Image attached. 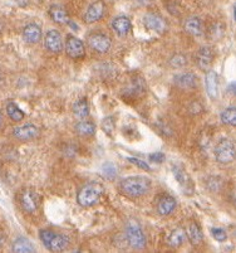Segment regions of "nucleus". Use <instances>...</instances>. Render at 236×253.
<instances>
[{
  "instance_id": "nucleus-2",
  "label": "nucleus",
  "mask_w": 236,
  "mask_h": 253,
  "mask_svg": "<svg viewBox=\"0 0 236 253\" xmlns=\"http://www.w3.org/2000/svg\"><path fill=\"white\" fill-rule=\"evenodd\" d=\"M103 192L104 190H103L102 184L97 183V181H92V183H88L84 186H82L81 190L78 192L77 201L79 206L88 208V207L95 206L100 201Z\"/></svg>"
},
{
  "instance_id": "nucleus-1",
  "label": "nucleus",
  "mask_w": 236,
  "mask_h": 253,
  "mask_svg": "<svg viewBox=\"0 0 236 253\" xmlns=\"http://www.w3.org/2000/svg\"><path fill=\"white\" fill-rule=\"evenodd\" d=\"M121 190L131 198H138L147 194L151 189V180L147 176L132 175L123 179L120 184Z\"/></svg>"
},
{
  "instance_id": "nucleus-34",
  "label": "nucleus",
  "mask_w": 236,
  "mask_h": 253,
  "mask_svg": "<svg viewBox=\"0 0 236 253\" xmlns=\"http://www.w3.org/2000/svg\"><path fill=\"white\" fill-rule=\"evenodd\" d=\"M127 160L130 163H132L134 165H136L137 168H139V169H143L146 170V171H151V168L150 165L147 164V163H145L143 160H141V159H137V158H127Z\"/></svg>"
},
{
  "instance_id": "nucleus-3",
  "label": "nucleus",
  "mask_w": 236,
  "mask_h": 253,
  "mask_svg": "<svg viewBox=\"0 0 236 253\" xmlns=\"http://www.w3.org/2000/svg\"><path fill=\"white\" fill-rule=\"evenodd\" d=\"M39 238L48 250L53 251V252H61V251L66 250L69 245V239L67 236L56 233V232L49 231V229H42L39 232Z\"/></svg>"
},
{
  "instance_id": "nucleus-10",
  "label": "nucleus",
  "mask_w": 236,
  "mask_h": 253,
  "mask_svg": "<svg viewBox=\"0 0 236 253\" xmlns=\"http://www.w3.org/2000/svg\"><path fill=\"white\" fill-rule=\"evenodd\" d=\"M13 135L20 141H29L35 139L39 135V128L33 124H25V125L17 126L13 130Z\"/></svg>"
},
{
  "instance_id": "nucleus-21",
  "label": "nucleus",
  "mask_w": 236,
  "mask_h": 253,
  "mask_svg": "<svg viewBox=\"0 0 236 253\" xmlns=\"http://www.w3.org/2000/svg\"><path fill=\"white\" fill-rule=\"evenodd\" d=\"M49 15L52 20L58 24H68L69 23V15L63 6L53 5L49 9Z\"/></svg>"
},
{
  "instance_id": "nucleus-37",
  "label": "nucleus",
  "mask_w": 236,
  "mask_h": 253,
  "mask_svg": "<svg viewBox=\"0 0 236 253\" xmlns=\"http://www.w3.org/2000/svg\"><path fill=\"white\" fill-rule=\"evenodd\" d=\"M14 1L19 6H27L29 4V1H31V0H14Z\"/></svg>"
},
{
  "instance_id": "nucleus-15",
  "label": "nucleus",
  "mask_w": 236,
  "mask_h": 253,
  "mask_svg": "<svg viewBox=\"0 0 236 253\" xmlns=\"http://www.w3.org/2000/svg\"><path fill=\"white\" fill-rule=\"evenodd\" d=\"M206 91L208 97L211 100H216L219 97V76L215 71H208L206 73Z\"/></svg>"
},
{
  "instance_id": "nucleus-36",
  "label": "nucleus",
  "mask_w": 236,
  "mask_h": 253,
  "mask_svg": "<svg viewBox=\"0 0 236 253\" xmlns=\"http://www.w3.org/2000/svg\"><path fill=\"white\" fill-rule=\"evenodd\" d=\"M132 1L139 6H148L152 4V0H132Z\"/></svg>"
},
{
  "instance_id": "nucleus-11",
  "label": "nucleus",
  "mask_w": 236,
  "mask_h": 253,
  "mask_svg": "<svg viewBox=\"0 0 236 253\" xmlns=\"http://www.w3.org/2000/svg\"><path fill=\"white\" fill-rule=\"evenodd\" d=\"M45 48L52 53H61L63 50V39L61 33L56 29H52L47 33L44 38Z\"/></svg>"
},
{
  "instance_id": "nucleus-17",
  "label": "nucleus",
  "mask_w": 236,
  "mask_h": 253,
  "mask_svg": "<svg viewBox=\"0 0 236 253\" xmlns=\"http://www.w3.org/2000/svg\"><path fill=\"white\" fill-rule=\"evenodd\" d=\"M183 29L187 32L189 34L195 37L202 36L203 28H202V22L200 20V18L191 15V17L187 18L183 23Z\"/></svg>"
},
{
  "instance_id": "nucleus-6",
  "label": "nucleus",
  "mask_w": 236,
  "mask_h": 253,
  "mask_svg": "<svg viewBox=\"0 0 236 253\" xmlns=\"http://www.w3.org/2000/svg\"><path fill=\"white\" fill-rule=\"evenodd\" d=\"M143 24H145L146 28L151 32H155V33H164L167 29V23L161 15L155 14V13H148L143 17Z\"/></svg>"
},
{
  "instance_id": "nucleus-33",
  "label": "nucleus",
  "mask_w": 236,
  "mask_h": 253,
  "mask_svg": "<svg viewBox=\"0 0 236 253\" xmlns=\"http://www.w3.org/2000/svg\"><path fill=\"white\" fill-rule=\"evenodd\" d=\"M211 234L216 241H219V242H224V241H226V238H228V234H226L225 229L222 228H212Z\"/></svg>"
},
{
  "instance_id": "nucleus-12",
  "label": "nucleus",
  "mask_w": 236,
  "mask_h": 253,
  "mask_svg": "<svg viewBox=\"0 0 236 253\" xmlns=\"http://www.w3.org/2000/svg\"><path fill=\"white\" fill-rule=\"evenodd\" d=\"M214 61V52L210 47H201L196 54V64L201 71H206L211 67Z\"/></svg>"
},
{
  "instance_id": "nucleus-18",
  "label": "nucleus",
  "mask_w": 236,
  "mask_h": 253,
  "mask_svg": "<svg viewBox=\"0 0 236 253\" xmlns=\"http://www.w3.org/2000/svg\"><path fill=\"white\" fill-rule=\"evenodd\" d=\"M185 233H186V238H189L190 243H191L192 246H199L202 243L203 234L198 223H190L186 227V232H185Z\"/></svg>"
},
{
  "instance_id": "nucleus-30",
  "label": "nucleus",
  "mask_w": 236,
  "mask_h": 253,
  "mask_svg": "<svg viewBox=\"0 0 236 253\" xmlns=\"http://www.w3.org/2000/svg\"><path fill=\"white\" fill-rule=\"evenodd\" d=\"M102 128L108 136H112L114 128H116V119L113 116H108L102 121Z\"/></svg>"
},
{
  "instance_id": "nucleus-23",
  "label": "nucleus",
  "mask_w": 236,
  "mask_h": 253,
  "mask_svg": "<svg viewBox=\"0 0 236 253\" xmlns=\"http://www.w3.org/2000/svg\"><path fill=\"white\" fill-rule=\"evenodd\" d=\"M186 239V233H185V229L182 228H175L169 236V245L172 248H178L183 245Z\"/></svg>"
},
{
  "instance_id": "nucleus-27",
  "label": "nucleus",
  "mask_w": 236,
  "mask_h": 253,
  "mask_svg": "<svg viewBox=\"0 0 236 253\" xmlns=\"http://www.w3.org/2000/svg\"><path fill=\"white\" fill-rule=\"evenodd\" d=\"M221 123L225 124L229 126H235L236 125V109L235 106H230L228 109H225L220 115Z\"/></svg>"
},
{
  "instance_id": "nucleus-24",
  "label": "nucleus",
  "mask_w": 236,
  "mask_h": 253,
  "mask_svg": "<svg viewBox=\"0 0 236 253\" xmlns=\"http://www.w3.org/2000/svg\"><path fill=\"white\" fill-rule=\"evenodd\" d=\"M75 131L82 136H92L96 132V125L88 120H81L75 125Z\"/></svg>"
},
{
  "instance_id": "nucleus-22",
  "label": "nucleus",
  "mask_w": 236,
  "mask_h": 253,
  "mask_svg": "<svg viewBox=\"0 0 236 253\" xmlns=\"http://www.w3.org/2000/svg\"><path fill=\"white\" fill-rule=\"evenodd\" d=\"M13 252L15 253H33L35 252L33 243L25 237H19V238L13 243Z\"/></svg>"
},
{
  "instance_id": "nucleus-29",
  "label": "nucleus",
  "mask_w": 236,
  "mask_h": 253,
  "mask_svg": "<svg viewBox=\"0 0 236 253\" xmlns=\"http://www.w3.org/2000/svg\"><path fill=\"white\" fill-rule=\"evenodd\" d=\"M102 174L104 175V178L108 179V180H113V179H116L117 174H118L117 167L111 162L104 163V164L102 165Z\"/></svg>"
},
{
  "instance_id": "nucleus-4",
  "label": "nucleus",
  "mask_w": 236,
  "mask_h": 253,
  "mask_svg": "<svg viewBox=\"0 0 236 253\" xmlns=\"http://www.w3.org/2000/svg\"><path fill=\"white\" fill-rule=\"evenodd\" d=\"M126 237L130 246L135 250H143L147 245L146 236L142 231L141 225L136 220H130L126 225Z\"/></svg>"
},
{
  "instance_id": "nucleus-13",
  "label": "nucleus",
  "mask_w": 236,
  "mask_h": 253,
  "mask_svg": "<svg viewBox=\"0 0 236 253\" xmlns=\"http://www.w3.org/2000/svg\"><path fill=\"white\" fill-rule=\"evenodd\" d=\"M20 206L27 213H34L38 208V197L32 190H24L20 195Z\"/></svg>"
},
{
  "instance_id": "nucleus-25",
  "label": "nucleus",
  "mask_w": 236,
  "mask_h": 253,
  "mask_svg": "<svg viewBox=\"0 0 236 253\" xmlns=\"http://www.w3.org/2000/svg\"><path fill=\"white\" fill-rule=\"evenodd\" d=\"M172 171H173V174H175L176 180H177L178 183H180L181 185H182L183 189H187V188H191V189H192L191 178H190V176L187 175V172L185 171V170H183L182 168L173 167Z\"/></svg>"
},
{
  "instance_id": "nucleus-31",
  "label": "nucleus",
  "mask_w": 236,
  "mask_h": 253,
  "mask_svg": "<svg viewBox=\"0 0 236 253\" xmlns=\"http://www.w3.org/2000/svg\"><path fill=\"white\" fill-rule=\"evenodd\" d=\"M186 57L182 56V54H176V56H173L172 58L169 59V64H171V67L173 68L183 67V66L186 64Z\"/></svg>"
},
{
  "instance_id": "nucleus-7",
  "label": "nucleus",
  "mask_w": 236,
  "mask_h": 253,
  "mask_svg": "<svg viewBox=\"0 0 236 253\" xmlns=\"http://www.w3.org/2000/svg\"><path fill=\"white\" fill-rule=\"evenodd\" d=\"M66 52L72 58H82L86 54L83 42L74 36H68L66 39Z\"/></svg>"
},
{
  "instance_id": "nucleus-16",
  "label": "nucleus",
  "mask_w": 236,
  "mask_h": 253,
  "mask_svg": "<svg viewBox=\"0 0 236 253\" xmlns=\"http://www.w3.org/2000/svg\"><path fill=\"white\" fill-rule=\"evenodd\" d=\"M173 81H175V84L180 88L183 89H191L198 86V77H196V75H194L191 72L176 75L175 78H173Z\"/></svg>"
},
{
  "instance_id": "nucleus-14",
  "label": "nucleus",
  "mask_w": 236,
  "mask_h": 253,
  "mask_svg": "<svg viewBox=\"0 0 236 253\" xmlns=\"http://www.w3.org/2000/svg\"><path fill=\"white\" fill-rule=\"evenodd\" d=\"M42 28L35 23H31L23 31V39L29 44H35L42 39Z\"/></svg>"
},
{
  "instance_id": "nucleus-19",
  "label": "nucleus",
  "mask_w": 236,
  "mask_h": 253,
  "mask_svg": "<svg viewBox=\"0 0 236 253\" xmlns=\"http://www.w3.org/2000/svg\"><path fill=\"white\" fill-rule=\"evenodd\" d=\"M112 28L116 32L117 36L125 37L127 36L128 32L131 31V20L128 19L125 15H120V17H116L112 22Z\"/></svg>"
},
{
  "instance_id": "nucleus-35",
  "label": "nucleus",
  "mask_w": 236,
  "mask_h": 253,
  "mask_svg": "<svg viewBox=\"0 0 236 253\" xmlns=\"http://www.w3.org/2000/svg\"><path fill=\"white\" fill-rule=\"evenodd\" d=\"M150 159L153 163H157V164H161L165 162V154L162 153H155L152 155H150Z\"/></svg>"
},
{
  "instance_id": "nucleus-9",
  "label": "nucleus",
  "mask_w": 236,
  "mask_h": 253,
  "mask_svg": "<svg viewBox=\"0 0 236 253\" xmlns=\"http://www.w3.org/2000/svg\"><path fill=\"white\" fill-rule=\"evenodd\" d=\"M88 44L92 49L103 54V53L108 52L109 48H111V39L106 34H93V36L89 37Z\"/></svg>"
},
{
  "instance_id": "nucleus-5",
  "label": "nucleus",
  "mask_w": 236,
  "mask_h": 253,
  "mask_svg": "<svg viewBox=\"0 0 236 253\" xmlns=\"http://www.w3.org/2000/svg\"><path fill=\"white\" fill-rule=\"evenodd\" d=\"M215 159L220 164H230L235 159V145L231 140L224 139L215 148Z\"/></svg>"
},
{
  "instance_id": "nucleus-20",
  "label": "nucleus",
  "mask_w": 236,
  "mask_h": 253,
  "mask_svg": "<svg viewBox=\"0 0 236 253\" xmlns=\"http://www.w3.org/2000/svg\"><path fill=\"white\" fill-rule=\"evenodd\" d=\"M176 206H177V202H176L175 198L171 197V195H166V197L161 198V201L157 204V211H159L160 214L166 217L175 211Z\"/></svg>"
},
{
  "instance_id": "nucleus-38",
  "label": "nucleus",
  "mask_w": 236,
  "mask_h": 253,
  "mask_svg": "<svg viewBox=\"0 0 236 253\" xmlns=\"http://www.w3.org/2000/svg\"><path fill=\"white\" fill-rule=\"evenodd\" d=\"M1 124H3V114L0 111V126H1Z\"/></svg>"
},
{
  "instance_id": "nucleus-28",
  "label": "nucleus",
  "mask_w": 236,
  "mask_h": 253,
  "mask_svg": "<svg viewBox=\"0 0 236 253\" xmlns=\"http://www.w3.org/2000/svg\"><path fill=\"white\" fill-rule=\"evenodd\" d=\"M6 114L13 121H22L25 116L24 112L19 109V106L14 102H9L6 105Z\"/></svg>"
},
{
  "instance_id": "nucleus-32",
  "label": "nucleus",
  "mask_w": 236,
  "mask_h": 253,
  "mask_svg": "<svg viewBox=\"0 0 236 253\" xmlns=\"http://www.w3.org/2000/svg\"><path fill=\"white\" fill-rule=\"evenodd\" d=\"M224 27H222V24H214L211 25V28H210V32H208V34H210V37H211L212 39H219L221 38L222 34H224Z\"/></svg>"
},
{
  "instance_id": "nucleus-26",
  "label": "nucleus",
  "mask_w": 236,
  "mask_h": 253,
  "mask_svg": "<svg viewBox=\"0 0 236 253\" xmlns=\"http://www.w3.org/2000/svg\"><path fill=\"white\" fill-rule=\"evenodd\" d=\"M73 114L78 119L84 120L89 115V106L87 102L86 98H82V100H78L77 102L73 105Z\"/></svg>"
},
{
  "instance_id": "nucleus-8",
  "label": "nucleus",
  "mask_w": 236,
  "mask_h": 253,
  "mask_svg": "<svg viewBox=\"0 0 236 253\" xmlns=\"http://www.w3.org/2000/svg\"><path fill=\"white\" fill-rule=\"evenodd\" d=\"M104 10H106V4L103 3L102 0H97L88 6L86 14H84V20L89 24L98 22L104 15Z\"/></svg>"
}]
</instances>
